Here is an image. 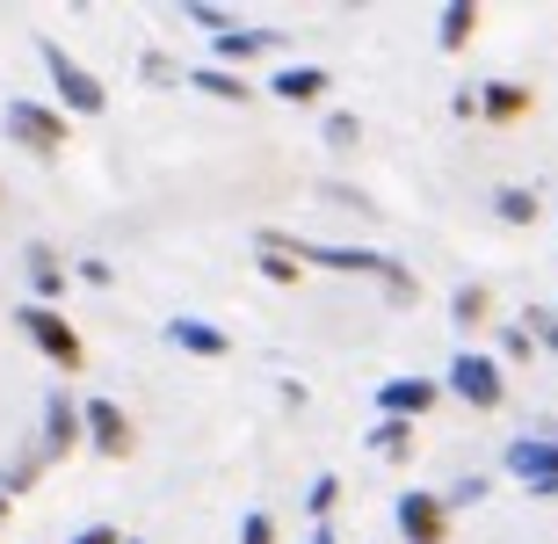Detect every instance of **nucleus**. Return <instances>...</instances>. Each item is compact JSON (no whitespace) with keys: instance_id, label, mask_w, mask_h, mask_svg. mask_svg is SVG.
Wrapping results in <instances>:
<instances>
[{"instance_id":"8","label":"nucleus","mask_w":558,"mask_h":544,"mask_svg":"<svg viewBox=\"0 0 558 544\" xmlns=\"http://www.w3.org/2000/svg\"><path fill=\"white\" fill-rule=\"evenodd\" d=\"M435 407H442V385L421 377V371L385 377V385H377V421H421V414H435Z\"/></svg>"},{"instance_id":"23","label":"nucleus","mask_w":558,"mask_h":544,"mask_svg":"<svg viewBox=\"0 0 558 544\" xmlns=\"http://www.w3.org/2000/svg\"><path fill=\"white\" fill-rule=\"evenodd\" d=\"M486 494H494V480H486V472H464V480H457V486H442V508H450V516H457V508H478V501H486Z\"/></svg>"},{"instance_id":"12","label":"nucleus","mask_w":558,"mask_h":544,"mask_svg":"<svg viewBox=\"0 0 558 544\" xmlns=\"http://www.w3.org/2000/svg\"><path fill=\"white\" fill-rule=\"evenodd\" d=\"M530 109H537V95H530L522 81H486V87H478V102H472V117H478V124H522Z\"/></svg>"},{"instance_id":"18","label":"nucleus","mask_w":558,"mask_h":544,"mask_svg":"<svg viewBox=\"0 0 558 544\" xmlns=\"http://www.w3.org/2000/svg\"><path fill=\"white\" fill-rule=\"evenodd\" d=\"M371 458H392V464H414V421H377L371 436H363Z\"/></svg>"},{"instance_id":"25","label":"nucleus","mask_w":558,"mask_h":544,"mask_svg":"<svg viewBox=\"0 0 558 544\" xmlns=\"http://www.w3.org/2000/svg\"><path fill=\"white\" fill-rule=\"evenodd\" d=\"M189 22H196L204 37H226V29H232L240 15H232V8H218V0H189Z\"/></svg>"},{"instance_id":"28","label":"nucleus","mask_w":558,"mask_h":544,"mask_svg":"<svg viewBox=\"0 0 558 544\" xmlns=\"http://www.w3.org/2000/svg\"><path fill=\"white\" fill-rule=\"evenodd\" d=\"M254 262H262V276H269V283H298V262H290V254H254Z\"/></svg>"},{"instance_id":"17","label":"nucleus","mask_w":558,"mask_h":544,"mask_svg":"<svg viewBox=\"0 0 558 544\" xmlns=\"http://www.w3.org/2000/svg\"><path fill=\"white\" fill-rule=\"evenodd\" d=\"M494 218H500V226H537V218H544V196L530 182H500L494 189Z\"/></svg>"},{"instance_id":"21","label":"nucleus","mask_w":558,"mask_h":544,"mask_svg":"<svg viewBox=\"0 0 558 544\" xmlns=\"http://www.w3.org/2000/svg\"><path fill=\"white\" fill-rule=\"evenodd\" d=\"M515 327H522L530 341H537V356H558V313H551V305H522Z\"/></svg>"},{"instance_id":"10","label":"nucleus","mask_w":558,"mask_h":544,"mask_svg":"<svg viewBox=\"0 0 558 544\" xmlns=\"http://www.w3.org/2000/svg\"><path fill=\"white\" fill-rule=\"evenodd\" d=\"M283 29H269V22H232L226 37H210V51H218V65H254V59H276V51H283Z\"/></svg>"},{"instance_id":"15","label":"nucleus","mask_w":558,"mask_h":544,"mask_svg":"<svg viewBox=\"0 0 558 544\" xmlns=\"http://www.w3.org/2000/svg\"><path fill=\"white\" fill-rule=\"evenodd\" d=\"M182 81L196 87V95H210V102H232V109L254 102V81L247 73H226V65H182Z\"/></svg>"},{"instance_id":"5","label":"nucleus","mask_w":558,"mask_h":544,"mask_svg":"<svg viewBox=\"0 0 558 544\" xmlns=\"http://www.w3.org/2000/svg\"><path fill=\"white\" fill-rule=\"evenodd\" d=\"M500 472L522 480L537 501H558V428H537V436H515L500 450Z\"/></svg>"},{"instance_id":"3","label":"nucleus","mask_w":558,"mask_h":544,"mask_svg":"<svg viewBox=\"0 0 558 544\" xmlns=\"http://www.w3.org/2000/svg\"><path fill=\"white\" fill-rule=\"evenodd\" d=\"M15 335L29 341V349H37L44 363H59L65 377H73V371L87 363V341H81V327H73L65 313H51V305H15Z\"/></svg>"},{"instance_id":"9","label":"nucleus","mask_w":558,"mask_h":544,"mask_svg":"<svg viewBox=\"0 0 558 544\" xmlns=\"http://www.w3.org/2000/svg\"><path fill=\"white\" fill-rule=\"evenodd\" d=\"M37 450H44L51 464L81 450V399L65 392V385H51V392H44V428H37Z\"/></svg>"},{"instance_id":"4","label":"nucleus","mask_w":558,"mask_h":544,"mask_svg":"<svg viewBox=\"0 0 558 544\" xmlns=\"http://www.w3.org/2000/svg\"><path fill=\"white\" fill-rule=\"evenodd\" d=\"M435 385H442L450 399H464L472 414H494L500 399H508V377H500V363L486 356V349H472V341H464V349L450 356V371L435 377Z\"/></svg>"},{"instance_id":"7","label":"nucleus","mask_w":558,"mask_h":544,"mask_svg":"<svg viewBox=\"0 0 558 544\" xmlns=\"http://www.w3.org/2000/svg\"><path fill=\"white\" fill-rule=\"evenodd\" d=\"M392 523H399L407 544H450V508H442L435 486H407L392 501Z\"/></svg>"},{"instance_id":"1","label":"nucleus","mask_w":558,"mask_h":544,"mask_svg":"<svg viewBox=\"0 0 558 544\" xmlns=\"http://www.w3.org/2000/svg\"><path fill=\"white\" fill-rule=\"evenodd\" d=\"M37 59H44V73H51V109H59L65 124H73V117H102V109H109L102 73H95V65H81L59 37H37Z\"/></svg>"},{"instance_id":"20","label":"nucleus","mask_w":558,"mask_h":544,"mask_svg":"<svg viewBox=\"0 0 558 544\" xmlns=\"http://www.w3.org/2000/svg\"><path fill=\"white\" fill-rule=\"evenodd\" d=\"M44 464H51V458H44L37 443H22L15 458H8V472H0V494H8V501H15V494H29V486L44 480Z\"/></svg>"},{"instance_id":"30","label":"nucleus","mask_w":558,"mask_h":544,"mask_svg":"<svg viewBox=\"0 0 558 544\" xmlns=\"http://www.w3.org/2000/svg\"><path fill=\"white\" fill-rule=\"evenodd\" d=\"M81 283H95V291H109V283H117V269H109L102 254H87V262H81Z\"/></svg>"},{"instance_id":"2","label":"nucleus","mask_w":558,"mask_h":544,"mask_svg":"<svg viewBox=\"0 0 558 544\" xmlns=\"http://www.w3.org/2000/svg\"><path fill=\"white\" fill-rule=\"evenodd\" d=\"M0 124H8V146H22L29 160H59L65 138H73V124H65L59 109H51V102H29V95H8Z\"/></svg>"},{"instance_id":"13","label":"nucleus","mask_w":558,"mask_h":544,"mask_svg":"<svg viewBox=\"0 0 558 544\" xmlns=\"http://www.w3.org/2000/svg\"><path fill=\"white\" fill-rule=\"evenodd\" d=\"M167 341H174L182 356H204V363L232 356V335H226V327H210V319H196V313H174V319H167Z\"/></svg>"},{"instance_id":"29","label":"nucleus","mask_w":558,"mask_h":544,"mask_svg":"<svg viewBox=\"0 0 558 544\" xmlns=\"http://www.w3.org/2000/svg\"><path fill=\"white\" fill-rule=\"evenodd\" d=\"M65 544H124V530H117V523H87V530H73Z\"/></svg>"},{"instance_id":"22","label":"nucleus","mask_w":558,"mask_h":544,"mask_svg":"<svg viewBox=\"0 0 558 544\" xmlns=\"http://www.w3.org/2000/svg\"><path fill=\"white\" fill-rule=\"evenodd\" d=\"M486 356H494V363H530V356H537V341L508 319V327H494V349H486Z\"/></svg>"},{"instance_id":"6","label":"nucleus","mask_w":558,"mask_h":544,"mask_svg":"<svg viewBox=\"0 0 558 544\" xmlns=\"http://www.w3.org/2000/svg\"><path fill=\"white\" fill-rule=\"evenodd\" d=\"M81 443L95 450V458L124 464L131 450H138V428H131V414L117 407V399H81Z\"/></svg>"},{"instance_id":"31","label":"nucleus","mask_w":558,"mask_h":544,"mask_svg":"<svg viewBox=\"0 0 558 544\" xmlns=\"http://www.w3.org/2000/svg\"><path fill=\"white\" fill-rule=\"evenodd\" d=\"M312 544H341V530H333V523H312Z\"/></svg>"},{"instance_id":"19","label":"nucleus","mask_w":558,"mask_h":544,"mask_svg":"<svg viewBox=\"0 0 558 544\" xmlns=\"http://www.w3.org/2000/svg\"><path fill=\"white\" fill-rule=\"evenodd\" d=\"M472 37H478V8H472V0H450L442 22H435V44H442V51H464Z\"/></svg>"},{"instance_id":"16","label":"nucleus","mask_w":558,"mask_h":544,"mask_svg":"<svg viewBox=\"0 0 558 544\" xmlns=\"http://www.w3.org/2000/svg\"><path fill=\"white\" fill-rule=\"evenodd\" d=\"M450 319H457V335L494 327V291H486V283H457V291H450Z\"/></svg>"},{"instance_id":"26","label":"nucleus","mask_w":558,"mask_h":544,"mask_svg":"<svg viewBox=\"0 0 558 544\" xmlns=\"http://www.w3.org/2000/svg\"><path fill=\"white\" fill-rule=\"evenodd\" d=\"M327 146L333 153H355V146H363V124H355L349 109H333V117H327Z\"/></svg>"},{"instance_id":"27","label":"nucleus","mask_w":558,"mask_h":544,"mask_svg":"<svg viewBox=\"0 0 558 544\" xmlns=\"http://www.w3.org/2000/svg\"><path fill=\"white\" fill-rule=\"evenodd\" d=\"M240 544H276V516L269 508H247V516H240Z\"/></svg>"},{"instance_id":"14","label":"nucleus","mask_w":558,"mask_h":544,"mask_svg":"<svg viewBox=\"0 0 558 544\" xmlns=\"http://www.w3.org/2000/svg\"><path fill=\"white\" fill-rule=\"evenodd\" d=\"M327 87H333L327 65H276V73H269L276 102H327Z\"/></svg>"},{"instance_id":"11","label":"nucleus","mask_w":558,"mask_h":544,"mask_svg":"<svg viewBox=\"0 0 558 544\" xmlns=\"http://www.w3.org/2000/svg\"><path fill=\"white\" fill-rule=\"evenodd\" d=\"M22 276H29V305H51V313H59V298H65V262H59V247L29 240V247H22Z\"/></svg>"},{"instance_id":"24","label":"nucleus","mask_w":558,"mask_h":544,"mask_svg":"<svg viewBox=\"0 0 558 544\" xmlns=\"http://www.w3.org/2000/svg\"><path fill=\"white\" fill-rule=\"evenodd\" d=\"M333 501H341V480H333V472H319V480L305 486V516H312V523H327Z\"/></svg>"},{"instance_id":"33","label":"nucleus","mask_w":558,"mask_h":544,"mask_svg":"<svg viewBox=\"0 0 558 544\" xmlns=\"http://www.w3.org/2000/svg\"><path fill=\"white\" fill-rule=\"evenodd\" d=\"M551 313H558V305H551Z\"/></svg>"},{"instance_id":"32","label":"nucleus","mask_w":558,"mask_h":544,"mask_svg":"<svg viewBox=\"0 0 558 544\" xmlns=\"http://www.w3.org/2000/svg\"><path fill=\"white\" fill-rule=\"evenodd\" d=\"M8 523H15V501H8V494H0V537H8Z\"/></svg>"}]
</instances>
